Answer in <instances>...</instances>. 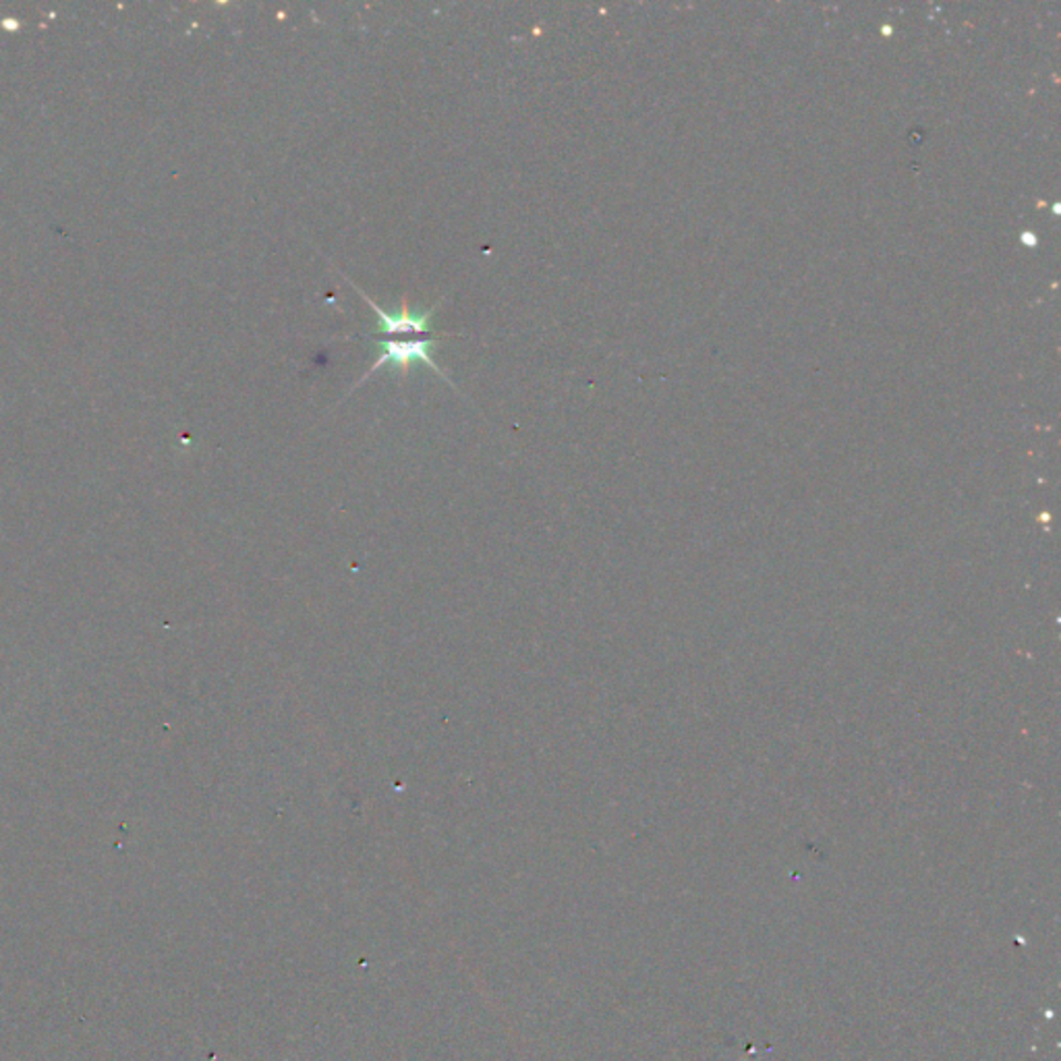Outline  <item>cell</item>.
I'll return each instance as SVG.
<instances>
[{"instance_id": "2", "label": "cell", "mask_w": 1061, "mask_h": 1061, "mask_svg": "<svg viewBox=\"0 0 1061 1061\" xmlns=\"http://www.w3.org/2000/svg\"><path fill=\"white\" fill-rule=\"evenodd\" d=\"M359 290V288H357ZM364 295V290H359ZM365 303L378 314V333L392 338L397 334H428L431 333V317L436 314L438 305H433L428 312H412L407 299L400 303V309L397 314L384 312L380 305L371 302L367 295H364Z\"/></svg>"}, {"instance_id": "1", "label": "cell", "mask_w": 1061, "mask_h": 1061, "mask_svg": "<svg viewBox=\"0 0 1061 1061\" xmlns=\"http://www.w3.org/2000/svg\"><path fill=\"white\" fill-rule=\"evenodd\" d=\"M436 343H438V338H419V340H390V338H386V340H376V345L380 347V359L376 361V365L369 367V371L365 374L361 381L367 380L374 371H378L380 367L388 364L397 367L400 371H409L412 365L417 364L428 365L429 369H433L436 374L442 376L443 380L448 381L442 369L431 359V347Z\"/></svg>"}]
</instances>
